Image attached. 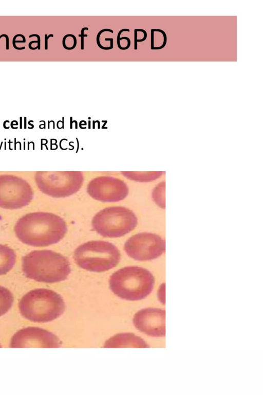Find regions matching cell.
I'll return each instance as SVG.
<instances>
[{
	"instance_id": "obj_22",
	"label": "cell",
	"mask_w": 263,
	"mask_h": 395,
	"mask_svg": "<svg viewBox=\"0 0 263 395\" xmlns=\"http://www.w3.org/2000/svg\"><path fill=\"white\" fill-rule=\"evenodd\" d=\"M154 31H153V29H151V49H153V48L154 47Z\"/></svg>"
},
{
	"instance_id": "obj_12",
	"label": "cell",
	"mask_w": 263,
	"mask_h": 395,
	"mask_svg": "<svg viewBox=\"0 0 263 395\" xmlns=\"http://www.w3.org/2000/svg\"><path fill=\"white\" fill-rule=\"evenodd\" d=\"M148 348V345L140 337L132 333L116 334L107 340L104 348Z\"/></svg>"
},
{
	"instance_id": "obj_10",
	"label": "cell",
	"mask_w": 263,
	"mask_h": 395,
	"mask_svg": "<svg viewBox=\"0 0 263 395\" xmlns=\"http://www.w3.org/2000/svg\"><path fill=\"white\" fill-rule=\"evenodd\" d=\"M88 193L102 202H117L124 199L128 193L126 186L121 182H96L88 187Z\"/></svg>"
},
{
	"instance_id": "obj_1",
	"label": "cell",
	"mask_w": 263,
	"mask_h": 395,
	"mask_svg": "<svg viewBox=\"0 0 263 395\" xmlns=\"http://www.w3.org/2000/svg\"><path fill=\"white\" fill-rule=\"evenodd\" d=\"M14 232L22 243L35 247L47 246L58 243L67 231L63 218L48 212L27 214L16 222Z\"/></svg>"
},
{
	"instance_id": "obj_2",
	"label": "cell",
	"mask_w": 263,
	"mask_h": 395,
	"mask_svg": "<svg viewBox=\"0 0 263 395\" xmlns=\"http://www.w3.org/2000/svg\"><path fill=\"white\" fill-rule=\"evenodd\" d=\"M22 269L27 278L48 283L65 280L71 272L67 258L50 250L30 252L22 259Z\"/></svg>"
},
{
	"instance_id": "obj_20",
	"label": "cell",
	"mask_w": 263,
	"mask_h": 395,
	"mask_svg": "<svg viewBox=\"0 0 263 395\" xmlns=\"http://www.w3.org/2000/svg\"><path fill=\"white\" fill-rule=\"evenodd\" d=\"M33 37H35L37 38V41L38 42L37 46V47H38L37 49L39 50H40L41 49V48H40V37L38 34H31V35H29V38H32Z\"/></svg>"
},
{
	"instance_id": "obj_14",
	"label": "cell",
	"mask_w": 263,
	"mask_h": 395,
	"mask_svg": "<svg viewBox=\"0 0 263 395\" xmlns=\"http://www.w3.org/2000/svg\"><path fill=\"white\" fill-rule=\"evenodd\" d=\"M13 296L7 288L0 286V317L7 313L12 306Z\"/></svg>"
},
{
	"instance_id": "obj_3",
	"label": "cell",
	"mask_w": 263,
	"mask_h": 395,
	"mask_svg": "<svg viewBox=\"0 0 263 395\" xmlns=\"http://www.w3.org/2000/svg\"><path fill=\"white\" fill-rule=\"evenodd\" d=\"M19 311L26 319L47 322L61 316L65 309L62 297L54 291L36 289L26 293L18 303Z\"/></svg>"
},
{
	"instance_id": "obj_15",
	"label": "cell",
	"mask_w": 263,
	"mask_h": 395,
	"mask_svg": "<svg viewBox=\"0 0 263 395\" xmlns=\"http://www.w3.org/2000/svg\"><path fill=\"white\" fill-rule=\"evenodd\" d=\"M153 30L154 31H158V32H161L162 34L163 37V43H162V45H161L159 47H154L153 48V50H157V49H160L163 48L165 46V45H166V40H167L166 35L165 32L163 30H162L161 29H153Z\"/></svg>"
},
{
	"instance_id": "obj_5",
	"label": "cell",
	"mask_w": 263,
	"mask_h": 395,
	"mask_svg": "<svg viewBox=\"0 0 263 395\" xmlns=\"http://www.w3.org/2000/svg\"><path fill=\"white\" fill-rule=\"evenodd\" d=\"M73 259L81 268L94 272H103L116 266L121 255L113 244L104 241H91L78 246Z\"/></svg>"
},
{
	"instance_id": "obj_9",
	"label": "cell",
	"mask_w": 263,
	"mask_h": 395,
	"mask_svg": "<svg viewBox=\"0 0 263 395\" xmlns=\"http://www.w3.org/2000/svg\"><path fill=\"white\" fill-rule=\"evenodd\" d=\"M133 324L140 332L155 337L165 336V311L160 308H147L138 311Z\"/></svg>"
},
{
	"instance_id": "obj_16",
	"label": "cell",
	"mask_w": 263,
	"mask_h": 395,
	"mask_svg": "<svg viewBox=\"0 0 263 395\" xmlns=\"http://www.w3.org/2000/svg\"><path fill=\"white\" fill-rule=\"evenodd\" d=\"M158 297L160 301L165 304V284H162L159 289Z\"/></svg>"
},
{
	"instance_id": "obj_6",
	"label": "cell",
	"mask_w": 263,
	"mask_h": 395,
	"mask_svg": "<svg viewBox=\"0 0 263 395\" xmlns=\"http://www.w3.org/2000/svg\"><path fill=\"white\" fill-rule=\"evenodd\" d=\"M137 224L135 213L123 207L106 208L99 211L92 220L93 229L106 238L124 236L134 230Z\"/></svg>"
},
{
	"instance_id": "obj_13",
	"label": "cell",
	"mask_w": 263,
	"mask_h": 395,
	"mask_svg": "<svg viewBox=\"0 0 263 395\" xmlns=\"http://www.w3.org/2000/svg\"><path fill=\"white\" fill-rule=\"evenodd\" d=\"M16 256L9 246L0 244V276L8 273L15 264Z\"/></svg>"
},
{
	"instance_id": "obj_8",
	"label": "cell",
	"mask_w": 263,
	"mask_h": 395,
	"mask_svg": "<svg viewBox=\"0 0 263 395\" xmlns=\"http://www.w3.org/2000/svg\"><path fill=\"white\" fill-rule=\"evenodd\" d=\"M60 340L54 334L44 329L29 327L16 332L12 337L10 347L59 348Z\"/></svg>"
},
{
	"instance_id": "obj_25",
	"label": "cell",
	"mask_w": 263,
	"mask_h": 395,
	"mask_svg": "<svg viewBox=\"0 0 263 395\" xmlns=\"http://www.w3.org/2000/svg\"><path fill=\"white\" fill-rule=\"evenodd\" d=\"M15 43H25L24 41H16L15 40Z\"/></svg>"
},
{
	"instance_id": "obj_17",
	"label": "cell",
	"mask_w": 263,
	"mask_h": 395,
	"mask_svg": "<svg viewBox=\"0 0 263 395\" xmlns=\"http://www.w3.org/2000/svg\"><path fill=\"white\" fill-rule=\"evenodd\" d=\"M88 30V27H83L82 29V30H81V34H79V37H81V48L82 50H83L84 48V37H86L88 36L87 34H84V30Z\"/></svg>"
},
{
	"instance_id": "obj_23",
	"label": "cell",
	"mask_w": 263,
	"mask_h": 395,
	"mask_svg": "<svg viewBox=\"0 0 263 395\" xmlns=\"http://www.w3.org/2000/svg\"><path fill=\"white\" fill-rule=\"evenodd\" d=\"M5 37L6 38V49L8 50L9 49V37H8V36L7 34H3L1 35H0V39L2 37Z\"/></svg>"
},
{
	"instance_id": "obj_11",
	"label": "cell",
	"mask_w": 263,
	"mask_h": 395,
	"mask_svg": "<svg viewBox=\"0 0 263 395\" xmlns=\"http://www.w3.org/2000/svg\"><path fill=\"white\" fill-rule=\"evenodd\" d=\"M32 197V191L26 186H0V206L17 209L27 205Z\"/></svg>"
},
{
	"instance_id": "obj_7",
	"label": "cell",
	"mask_w": 263,
	"mask_h": 395,
	"mask_svg": "<svg viewBox=\"0 0 263 395\" xmlns=\"http://www.w3.org/2000/svg\"><path fill=\"white\" fill-rule=\"evenodd\" d=\"M124 249L130 258L139 261H151L162 255L165 251V241L152 232H140L129 238Z\"/></svg>"
},
{
	"instance_id": "obj_26",
	"label": "cell",
	"mask_w": 263,
	"mask_h": 395,
	"mask_svg": "<svg viewBox=\"0 0 263 395\" xmlns=\"http://www.w3.org/2000/svg\"><path fill=\"white\" fill-rule=\"evenodd\" d=\"M2 345H1V344H0V348H2Z\"/></svg>"
},
{
	"instance_id": "obj_4",
	"label": "cell",
	"mask_w": 263,
	"mask_h": 395,
	"mask_svg": "<svg viewBox=\"0 0 263 395\" xmlns=\"http://www.w3.org/2000/svg\"><path fill=\"white\" fill-rule=\"evenodd\" d=\"M109 286L119 297L130 301L140 300L152 292L155 278L148 270L139 266H126L110 277Z\"/></svg>"
},
{
	"instance_id": "obj_24",
	"label": "cell",
	"mask_w": 263,
	"mask_h": 395,
	"mask_svg": "<svg viewBox=\"0 0 263 395\" xmlns=\"http://www.w3.org/2000/svg\"><path fill=\"white\" fill-rule=\"evenodd\" d=\"M37 43L38 42H37V41H31L29 43L28 47L31 50H35V49H36L38 48L37 46H36V47H34V48L31 47V44L32 43Z\"/></svg>"
},
{
	"instance_id": "obj_21",
	"label": "cell",
	"mask_w": 263,
	"mask_h": 395,
	"mask_svg": "<svg viewBox=\"0 0 263 395\" xmlns=\"http://www.w3.org/2000/svg\"><path fill=\"white\" fill-rule=\"evenodd\" d=\"M16 37H15V35H14L13 38V40H12V44H13V46L14 48L15 49H17V50H23V49H25V47H17L16 46L15 43V40H16Z\"/></svg>"
},
{
	"instance_id": "obj_19",
	"label": "cell",
	"mask_w": 263,
	"mask_h": 395,
	"mask_svg": "<svg viewBox=\"0 0 263 395\" xmlns=\"http://www.w3.org/2000/svg\"><path fill=\"white\" fill-rule=\"evenodd\" d=\"M50 37H53V35L52 34H50L48 35H47L46 34H45V50L48 49V40Z\"/></svg>"
},
{
	"instance_id": "obj_18",
	"label": "cell",
	"mask_w": 263,
	"mask_h": 395,
	"mask_svg": "<svg viewBox=\"0 0 263 395\" xmlns=\"http://www.w3.org/2000/svg\"><path fill=\"white\" fill-rule=\"evenodd\" d=\"M138 31L137 29L134 30V49L137 50L138 48L137 40H138Z\"/></svg>"
}]
</instances>
